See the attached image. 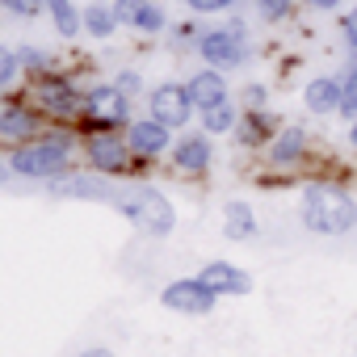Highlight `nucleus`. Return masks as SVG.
<instances>
[{"label": "nucleus", "mask_w": 357, "mask_h": 357, "mask_svg": "<svg viewBox=\"0 0 357 357\" xmlns=\"http://www.w3.org/2000/svg\"><path fill=\"white\" fill-rule=\"evenodd\" d=\"M202 126H206V135H227V130H236V126H240L236 101H231V97H223L219 105L202 109Z\"/></svg>", "instance_id": "412c9836"}, {"label": "nucleus", "mask_w": 357, "mask_h": 357, "mask_svg": "<svg viewBox=\"0 0 357 357\" xmlns=\"http://www.w3.org/2000/svg\"><path fill=\"white\" fill-rule=\"evenodd\" d=\"M43 5H47V17H51L55 34H63V38H76V34L84 30V13L72 5V0H43Z\"/></svg>", "instance_id": "6ab92c4d"}, {"label": "nucleus", "mask_w": 357, "mask_h": 357, "mask_svg": "<svg viewBox=\"0 0 357 357\" xmlns=\"http://www.w3.org/2000/svg\"><path fill=\"white\" fill-rule=\"evenodd\" d=\"M5 68H0V84H5V93L17 84V68H22V55L13 51V47H5V59H0Z\"/></svg>", "instance_id": "a878e982"}, {"label": "nucleus", "mask_w": 357, "mask_h": 357, "mask_svg": "<svg viewBox=\"0 0 357 357\" xmlns=\"http://www.w3.org/2000/svg\"><path fill=\"white\" fill-rule=\"evenodd\" d=\"M160 303L168 311H176V315H211L215 303H219V294L202 278H181V282H168L160 290Z\"/></svg>", "instance_id": "0eeeda50"}, {"label": "nucleus", "mask_w": 357, "mask_h": 357, "mask_svg": "<svg viewBox=\"0 0 357 357\" xmlns=\"http://www.w3.org/2000/svg\"><path fill=\"white\" fill-rule=\"evenodd\" d=\"M168 130H172V126H164V122H155V118H139V122H130V126H126V143H130V151H135V155L155 160V155H164V151L172 147Z\"/></svg>", "instance_id": "9d476101"}, {"label": "nucleus", "mask_w": 357, "mask_h": 357, "mask_svg": "<svg viewBox=\"0 0 357 357\" xmlns=\"http://www.w3.org/2000/svg\"><path fill=\"white\" fill-rule=\"evenodd\" d=\"M303 151H307V130H303V126H286V130H278L273 143H269V164H273V168H286V164H294Z\"/></svg>", "instance_id": "a211bd4d"}, {"label": "nucleus", "mask_w": 357, "mask_h": 357, "mask_svg": "<svg viewBox=\"0 0 357 357\" xmlns=\"http://www.w3.org/2000/svg\"><path fill=\"white\" fill-rule=\"evenodd\" d=\"M344 43L353 47V55H357V5L349 9V17H344Z\"/></svg>", "instance_id": "c756f323"}, {"label": "nucleus", "mask_w": 357, "mask_h": 357, "mask_svg": "<svg viewBox=\"0 0 357 357\" xmlns=\"http://www.w3.org/2000/svg\"><path fill=\"white\" fill-rule=\"evenodd\" d=\"M130 118V97L118 84H97L84 93V122L93 130H114Z\"/></svg>", "instance_id": "39448f33"}, {"label": "nucleus", "mask_w": 357, "mask_h": 357, "mask_svg": "<svg viewBox=\"0 0 357 357\" xmlns=\"http://www.w3.org/2000/svg\"><path fill=\"white\" fill-rule=\"evenodd\" d=\"M349 143H353V147H357V118H353V122H349Z\"/></svg>", "instance_id": "72a5a7b5"}, {"label": "nucleus", "mask_w": 357, "mask_h": 357, "mask_svg": "<svg viewBox=\"0 0 357 357\" xmlns=\"http://www.w3.org/2000/svg\"><path fill=\"white\" fill-rule=\"evenodd\" d=\"M34 97H38L43 114H55V118H68V114L84 109V97H80L68 80H59V76H43L38 89H34Z\"/></svg>", "instance_id": "1a4fd4ad"}, {"label": "nucleus", "mask_w": 357, "mask_h": 357, "mask_svg": "<svg viewBox=\"0 0 357 357\" xmlns=\"http://www.w3.org/2000/svg\"><path fill=\"white\" fill-rule=\"evenodd\" d=\"M340 114L353 122L357 118V59L349 63V72H344V101H340Z\"/></svg>", "instance_id": "b1692460"}, {"label": "nucleus", "mask_w": 357, "mask_h": 357, "mask_svg": "<svg viewBox=\"0 0 357 357\" xmlns=\"http://www.w3.org/2000/svg\"><path fill=\"white\" fill-rule=\"evenodd\" d=\"M340 101H344V80L340 76H315L307 89H303V105L319 118L328 114H340Z\"/></svg>", "instance_id": "f8f14e48"}, {"label": "nucleus", "mask_w": 357, "mask_h": 357, "mask_svg": "<svg viewBox=\"0 0 357 357\" xmlns=\"http://www.w3.org/2000/svg\"><path fill=\"white\" fill-rule=\"evenodd\" d=\"M118 89H122V93H135V89H139V72H122V76H118Z\"/></svg>", "instance_id": "7c9ffc66"}, {"label": "nucleus", "mask_w": 357, "mask_h": 357, "mask_svg": "<svg viewBox=\"0 0 357 357\" xmlns=\"http://www.w3.org/2000/svg\"><path fill=\"white\" fill-rule=\"evenodd\" d=\"M265 97H269L265 84H248V89H244V101H248L252 109H265Z\"/></svg>", "instance_id": "c85d7f7f"}, {"label": "nucleus", "mask_w": 357, "mask_h": 357, "mask_svg": "<svg viewBox=\"0 0 357 357\" xmlns=\"http://www.w3.org/2000/svg\"><path fill=\"white\" fill-rule=\"evenodd\" d=\"M294 0H257V17L261 22H286Z\"/></svg>", "instance_id": "393cba45"}, {"label": "nucleus", "mask_w": 357, "mask_h": 357, "mask_svg": "<svg viewBox=\"0 0 357 357\" xmlns=\"http://www.w3.org/2000/svg\"><path fill=\"white\" fill-rule=\"evenodd\" d=\"M118 211H122L139 231H147V236H168V231L176 227V211H172V202H168L160 190H151V185L122 190V194H118Z\"/></svg>", "instance_id": "7ed1b4c3"}, {"label": "nucleus", "mask_w": 357, "mask_h": 357, "mask_svg": "<svg viewBox=\"0 0 357 357\" xmlns=\"http://www.w3.org/2000/svg\"><path fill=\"white\" fill-rule=\"evenodd\" d=\"M185 5H190L194 13H223V9L236 5V0H185Z\"/></svg>", "instance_id": "cd10ccee"}, {"label": "nucleus", "mask_w": 357, "mask_h": 357, "mask_svg": "<svg viewBox=\"0 0 357 357\" xmlns=\"http://www.w3.org/2000/svg\"><path fill=\"white\" fill-rule=\"evenodd\" d=\"M147 109H151V118L164 122V126H185L190 114H194V101H190V89H185V84H172V80H168V84H155V89H151Z\"/></svg>", "instance_id": "6e6552de"}, {"label": "nucleus", "mask_w": 357, "mask_h": 357, "mask_svg": "<svg viewBox=\"0 0 357 357\" xmlns=\"http://www.w3.org/2000/svg\"><path fill=\"white\" fill-rule=\"evenodd\" d=\"M303 223L315 236H344L357 227V202L340 185H307L303 194Z\"/></svg>", "instance_id": "f257e3e1"}, {"label": "nucleus", "mask_w": 357, "mask_h": 357, "mask_svg": "<svg viewBox=\"0 0 357 357\" xmlns=\"http://www.w3.org/2000/svg\"><path fill=\"white\" fill-rule=\"evenodd\" d=\"M307 5H311V9H324V13H328V9H336V5H340V0H307Z\"/></svg>", "instance_id": "473e14b6"}, {"label": "nucleus", "mask_w": 357, "mask_h": 357, "mask_svg": "<svg viewBox=\"0 0 357 357\" xmlns=\"http://www.w3.org/2000/svg\"><path fill=\"white\" fill-rule=\"evenodd\" d=\"M114 17H118V26H130L139 34H160L164 30V9L155 0H114Z\"/></svg>", "instance_id": "9b49d317"}, {"label": "nucleus", "mask_w": 357, "mask_h": 357, "mask_svg": "<svg viewBox=\"0 0 357 357\" xmlns=\"http://www.w3.org/2000/svg\"><path fill=\"white\" fill-rule=\"evenodd\" d=\"M84 30H89V38H109V34L118 30L114 5H89V9H84Z\"/></svg>", "instance_id": "4be33fe9"}, {"label": "nucleus", "mask_w": 357, "mask_h": 357, "mask_svg": "<svg viewBox=\"0 0 357 357\" xmlns=\"http://www.w3.org/2000/svg\"><path fill=\"white\" fill-rule=\"evenodd\" d=\"M72 135H51V139H38V143H22L9 151V172L17 176H63L68 164H72Z\"/></svg>", "instance_id": "f03ea898"}, {"label": "nucleus", "mask_w": 357, "mask_h": 357, "mask_svg": "<svg viewBox=\"0 0 357 357\" xmlns=\"http://www.w3.org/2000/svg\"><path fill=\"white\" fill-rule=\"evenodd\" d=\"M76 357H114L105 344H93V349H84V353H76Z\"/></svg>", "instance_id": "2f4dec72"}, {"label": "nucleus", "mask_w": 357, "mask_h": 357, "mask_svg": "<svg viewBox=\"0 0 357 357\" xmlns=\"http://www.w3.org/2000/svg\"><path fill=\"white\" fill-rule=\"evenodd\" d=\"M198 278H202L219 298H227V294H248V290H252V278H248L240 265H231V261H211Z\"/></svg>", "instance_id": "ddd939ff"}, {"label": "nucleus", "mask_w": 357, "mask_h": 357, "mask_svg": "<svg viewBox=\"0 0 357 357\" xmlns=\"http://www.w3.org/2000/svg\"><path fill=\"white\" fill-rule=\"evenodd\" d=\"M211 155H215V147H211L206 135H185L181 143L172 147V164L181 168V172H206L211 168Z\"/></svg>", "instance_id": "dca6fc26"}, {"label": "nucleus", "mask_w": 357, "mask_h": 357, "mask_svg": "<svg viewBox=\"0 0 357 357\" xmlns=\"http://www.w3.org/2000/svg\"><path fill=\"white\" fill-rule=\"evenodd\" d=\"M198 55L206 59V68H219V72H231L248 59V30L240 22L231 26H215V30H202L198 38Z\"/></svg>", "instance_id": "20e7f679"}, {"label": "nucleus", "mask_w": 357, "mask_h": 357, "mask_svg": "<svg viewBox=\"0 0 357 357\" xmlns=\"http://www.w3.org/2000/svg\"><path fill=\"white\" fill-rule=\"evenodd\" d=\"M185 89H190L194 109H211V105H219V101L227 97V80H223L219 68H202V72H194Z\"/></svg>", "instance_id": "2eb2a0df"}, {"label": "nucleus", "mask_w": 357, "mask_h": 357, "mask_svg": "<svg viewBox=\"0 0 357 357\" xmlns=\"http://www.w3.org/2000/svg\"><path fill=\"white\" fill-rule=\"evenodd\" d=\"M84 155H89V164L101 172V176H122V172H130V143L122 139V135H114V130H93L89 139H84Z\"/></svg>", "instance_id": "423d86ee"}, {"label": "nucleus", "mask_w": 357, "mask_h": 357, "mask_svg": "<svg viewBox=\"0 0 357 357\" xmlns=\"http://www.w3.org/2000/svg\"><path fill=\"white\" fill-rule=\"evenodd\" d=\"M5 9H9L13 17H34V13L47 9V5H38V0H5Z\"/></svg>", "instance_id": "bb28decb"}, {"label": "nucleus", "mask_w": 357, "mask_h": 357, "mask_svg": "<svg viewBox=\"0 0 357 357\" xmlns=\"http://www.w3.org/2000/svg\"><path fill=\"white\" fill-rule=\"evenodd\" d=\"M0 135H5V143H26L30 135H38V118L30 109H22L17 101H5V114H0Z\"/></svg>", "instance_id": "f3484780"}, {"label": "nucleus", "mask_w": 357, "mask_h": 357, "mask_svg": "<svg viewBox=\"0 0 357 357\" xmlns=\"http://www.w3.org/2000/svg\"><path fill=\"white\" fill-rule=\"evenodd\" d=\"M55 198H105L118 202V190L109 185V176H63V181H51Z\"/></svg>", "instance_id": "4468645a"}, {"label": "nucleus", "mask_w": 357, "mask_h": 357, "mask_svg": "<svg viewBox=\"0 0 357 357\" xmlns=\"http://www.w3.org/2000/svg\"><path fill=\"white\" fill-rule=\"evenodd\" d=\"M223 236L227 240H248L257 236V215L248 202H227L223 206Z\"/></svg>", "instance_id": "aec40b11"}, {"label": "nucleus", "mask_w": 357, "mask_h": 357, "mask_svg": "<svg viewBox=\"0 0 357 357\" xmlns=\"http://www.w3.org/2000/svg\"><path fill=\"white\" fill-rule=\"evenodd\" d=\"M236 130H240V143H265V139H269V118H257V114H252V118H244Z\"/></svg>", "instance_id": "5701e85b"}]
</instances>
